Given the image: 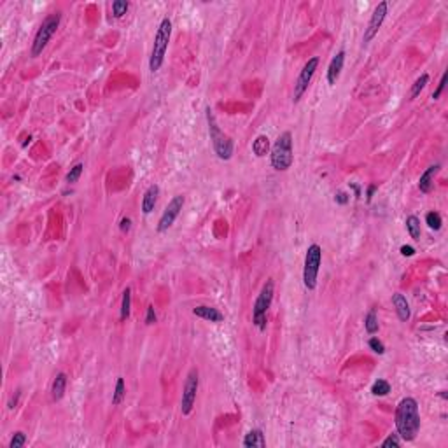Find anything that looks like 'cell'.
Returning a JSON list of instances; mask_svg holds the SVG:
<instances>
[{"instance_id": "cell-16", "label": "cell", "mask_w": 448, "mask_h": 448, "mask_svg": "<svg viewBox=\"0 0 448 448\" xmlns=\"http://www.w3.org/2000/svg\"><path fill=\"white\" fill-rule=\"evenodd\" d=\"M193 313H195L196 317H202L205 321H210V322H221L224 319L222 313L219 312L217 308H212V306H207V305H200L196 306V308H193Z\"/></svg>"}, {"instance_id": "cell-2", "label": "cell", "mask_w": 448, "mask_h": 448, "mask_svg": "<svg viewBox=\"0 0 448 448\" xmlns=\"http://www.w3.org/2000/svg\"><path fill=\"white\" fill-rule=\"evenodd\" d=\"M294 161V153H292V135L291 131H284L275 140L272 151H270V163L277 172H286L291 168Z\"/></svg>"}, {"instance_id": "cell-1", "label": "cell", "mask_w": 448, "mask_h": 448, "mask_svg": "<svg viewBox=\"0 0 448 448\" xmlns=\"http://www.w3.org/2000/svg\"><path fill=\"white\" fill-rule=\"evenodd\" d=\"M396 429L397 436L405 441H413L420 431L419 403L413 397H403L396 408Z\"/></svg>"}, {"instance_id": "cell-29", "label": "cell", "mask_w": 448, "mask_h": 448, "mask_svg": "<svg viewBox=\"0 0 448 448\" xmlns=\"http://www.w3.org/2000/svg\"><path fill=\"white\" fill-rule=\"evenodd\" d=\"M25 443H26V436L23 434L21 431H18V432H14L13 439H11V443H9V448H21Z\"/></svg>"}, {"instance_id": "cell-17", "label": "cell", "mask_w": 448, "mask_h": 448, "mask_svg": "<svg viewBox=\"0 0 448 448\" xmlns=\"http://www.w3.org/2000/svg\"><path fill=\"white\" fill-rule=\"evenodd\" d=\"M65 389H67V375L65 373H58L53 380L51 385V397L53 401H60L63 396H65Z\"/></svg>"}, {"instance_id": "cell-19", "label": "cell", "mask_w": 448, "mask_h": 448, "mask_svg": "<svg viewBox=\"0 0 448 448\" xmlns=\"http://www.w3.org/2000/svg\"><path fill=\"white\" fill-rule=\"evenodd\" d=\"M252 153L256 154L257 158H263L270 153V139L266 135L256 137V140L252 142Z\"/></svg>"}, {"instance_id": "cell-27", "label": "cell", "mask_w": 448, "mask_h": 448, "mask_svg": "<svg viewBox=\"0 0 448 448\" xmlns=\"http://www.w3.org/2000/svg\"><path fill=\"white\" fill-rule=\"evenodd\" d=\"M128 9H130V2H126V0H116V2H112L114 18H123Z\"/></svg>"}, {"instance_id": "cell-3", "label": "cell", "mask_w": 448, "mask_h": 448, "mask_svg": "<svg viewBox=\"0 0 448 448\" xmlns=\"http://www.w3.org/2000/svg\"><path fill=\"white\" fill-rule=\"evenodd\" d=\"M170 35H172V21H170V18H163L158 26V32L153 44V53H151V58H149V70L153 72V74L158 72L159 68H161L163 62H165Z\"/></svg>"}, {"instance_id": "cell-9", "label": "cell", "mask_w": 448, "mask_h": 448, "mask_svg": "<svg viewBox=\"0 0 448 448\" xmlns=\"http://www.w3.org/2000/svg\"><path fill=\"white\" fill-rule=\"evenodd\" d=\"M184 196L182 195H177V196H173L172 200H170V203L166 205V208L165 210H163V214H161V217H159V221H158V233H165V231H168L170 228L173 226V222H175V219L179 217V214H181V210H182V207H184Z\"/></svg>"}, {"instance_id": "cell-31", "label": "cell", "mask_w": 448, "mask_h": 448, "mask_svg": "<svg viewBox=\"0 0 448 448\" xmlns=\"http://www.w3.org/2000/svg\"><path fill=\"white\" fill-rule=\"evenodd\" d=\"M399 445H401V439H399V436H397V434H390L389 438H385V439H383V443H382L383 448H390V446L397 448Z\"/></svg>"}, {"instance_id": "cell-37", "label": "cell", "mask_w": 448, "mask_h": 448, "mask_svg": "<svg viewBox=\"0 0 448 448\" xmlns=\"http://www.w3.org/2000/svg\"><path fill=\"white\" fill-rule=\"evenodd\" d=\"M377 191V186H370V188H368V202H371V198H373V193Z\"/></svg>"}, {"instance_id": "cell-33", "label": "cell", "mask_w": 448, "mask_h": 448, "mask_svg": "<svg viewBox=\"0 0 448 448\" xmlns=\"http://www.w3.org/2000/svg\"><path fill=\"white\" fill-rule=\"evenodd\" d=\"M445 82H446V74H443L441 75V81H439V84H438V88H436V91L432 93V100H438V98H439L441 91L445 89Z\"/></svg>"}, {"instance_id": "cell-36", "label": "cell", "mask_w": 448, "mask_h": 448, "mask_svg": "<svg viewBox=\"0 0 448 448\" xmlns=\"http://www.w3.org/2000/svg\"><path fill=\"white\" fill-rule=\"evenodd\" d=\"M401 254H403V256L412 257L413 254H415V249H413V247H410V245H403V247H401Z\"/></svg>"}, {"instance_id": "cell-35", "label": "cell", "mask_w": 448, "mask_h": 448, "mask_svg": "<svg viewBox=\"0 0 448 448\" xmlns=\"http://www.w3.org/2000/svg\"><path fill=\"white\" fill-rule=\"evenodd\" d=\"M335 200H336V203H340V205H345V203H348V195L347 193H343V191H340V193H336V196H335Z\"/></svg>"}, {"instance_id": "cell-15", "label": "cell", "mask_w": 448, "mask_h": 448, "mask_svg": "<svg viewBox=\"0 0 448 448\" xmlns=\"http://www.w3.org/2000/svg\"><path fill=\"white\" fill-rule=\"evenodd\" d=\"M392 305L396 306V313H397V317H399V321H403V322L410 321V317H412V310H410V305L403 294H399V292L394 294Z\"/></svg>"}, {"instance_id": "cell-7", "label": "cell", "mask_w": 448, "mask_h": 448, "mask_svg": "<svg viewBox=\"0 0 448 448\" xmlns=\"http://www.w3.org/2000/svg\"><path fill=\"white\" fill-rule=\"evenodd\" d=\"M60 20H62V14L53 13V14H49V16L42 21V25L39 26V30H37L35 37H33V42H32V56L33 58L39 56L46 49V46H48V42L51 40V37L55 35L56 30H58Z\"/></svg>"}, {"instance_id": "cell-26", "label": "cell", "mask_w": 448, "mask_h": 448, "mask_svg": "<svg viewBox=\"0 0 448 448\" xmlns=\"http://www.w3.org/2000/svg\"><path fill=\"white\" fill-rule=\"evenodd\" d=\"M427 82H429V75H427V74H422V75H420V77L415 81V84L412 86V93H410V98H412V100H413V98L419 97L420 91L426 88Z\"/></svg>"}, {"instance_id": "cell-4", "label": "cell", "mask_w": 448, "mask_h": 448, "mask_svg": "<svg viewBox=\"0 0 448 448\" xmlns=\"http://www.w3.org/2000/svg\"><path fill=\"white\" fill-rule=\"evenodd\" d=\"M207 123H208V133H210V140H212V146H214V151L217 154L219 159H230L233 156V140L230 139L224 131L219 128L217 121H215V116L212 112L210 107H207Z\"/></svg>"}, {"instance_id": "cell-34", "label": "cell", "mask_w": 448, "mask_h": 448, "mask_svg": "<svg viewBox=\"0 0 448 448\" xmlns=\"http://www.w3.org/2000/svg\"><path fill=\"white\" fill-rule=\"evenodd\" d=\"M119 230L123 231V233H128V231L131 230V219L130 217H123V219H121Z\"/></svg>"}, {"instance_id": "cell-25", "label": "cell", "mask_w": 448, "mask_h": 448, "mask_svg": "<svg viewBox=\"0 0 448 448\" xmlns=\"http://www.w3.org/2000/svg\"><path fill=\"white\" fill-rule=\"evenodd\" d=\"M426 222H427V226L431 228V230H434V231H439L441 230V224H443V219H441V215L438 214V212H427V215H426Z\"/></svg>"}, {"instance_id": "cell-10", "label": "cell", "mask_w": 448, "mask_h": 448, "mask_svg": "<svg viewBox=\"0 0 448 448\" xmlns=\"http://www.w3.org/2000/svg\"><path fill=\"white\" fill-rule=\"evenodd\" d=\"M319 67V58L317 56H313V58H310L308 62L305 63V67L301 68V72H299L298 79H296V84H294V97H292V100L299 102L301 100V97L305 95V91L308 89L310 82H312V77L315 74V70H317Z\"/></svg>"}, {"instance_id": "cell-24", "label": "cell", "mask_w": 448, "mask_h": 448, "mask_svg": "<svg viewBox=\"0 0 448 448\" xmlns=\"http://www.w3.org/2000/svg\"><path fill=\"white\" fill-rule=\"evenodd\" d=\"M390 392V383L387 380H377L373 383V387H371V394L373 396H387V394Z\"/></svg>"}, {"instance_id": "cell-30", "label": "cell", "mask_w": 448, "mask_h": 448, "mask_svg": "<svg viewBox=\"0 0 448 448\" xmlns=\"http://www.w3.org/2000/svg\"><path fill=\"white\" fill-rule=\"evenodd\" d=\"M368 345H370V348L375 352V354H378V355L385 354V345H383L382 341L378 340V338H371L370 343H368Z\"/></svg>"}, {"instance_id": "cell-5", "label": "cell", "mask_w": 448, "mask_h": 448, "mask_svg": "<svg viewBox=\"0 0 448 448\" xmlns=\"http://www.w3.org/2000/svg\"><path fill=\"white\" fill-rule=\"evenodd\" d=\"M273 294H275V284H273L272 279H268L252 306V322L259 331L266 329V322H268L266 313H268V308L272 306Z\"/></svg>"}, {"instance_id": "cell-14", "label": "cell", "mask_w": 448, "mask_h": 448, "mask_svg": "<svg viewBox=\"0 0 448 448\" xmlns=\"http://www.w3.org/2000/svg\"><path fill=\"white\" fill-rule=\"evenodd\" d=\"M439 168H441V165H439V163H436V165L429 166L426 172L420 175V179H419V189H420V191H422V193L431 191L432 182H434V177H436V173L439 172Z\"/></svg>"}, {"instance_id": "cell-21", "label": "cell", "mask_w": 448, "mask_h": 448, "mask_svg": "<svg viewBox=\"0 0 448 448\" xmlns=\"http://www.w3.org/2000/svg\"><path fill=\"white\" fill-rule=\"evenodd\" d=\"M406 230L413 240H420V221L417 215H408L406 217Z\"/></svg>"}, {"instance_id": "cell-12", "label": "cell", "mask_w": 448, "mask_h": 448, "mask_svg": "<svg viewBox=\"0 0 448 448\" xmlns=\"http://www.w3.org/2000/svg\"><path fill=\"white\" fill-rule=\"evenodd\" d=\"M343 63H345V51H338L336 56L331 60L328 67V82L331 86L336 84L338 77H340L341 70H343Z\"/></svg>"}, {"instance_id": "cell-23", "label": "cell", "mask_w": 448, "mask_h": 448, "mask_svg": "<svg viewBox=\"0 0 448 448\" xmlns=\"http://www.w3.org/2000/svg\"><path fill=\"white\" fill-rule=\"evenodd\" d=\"M126 396V387H124V380L123 378H117L116 382V389H114L112 394V405H121V401Z\"/></svg>"}, {"instance_id": "cell-13", "label": "cell", "mask_w": 448, "mask_h": 448, "mask_svg": "<svg viewBox=\"0 0 448 448\" xmlns=\"http://www.w3.org/2000/svg\"><path fill=\"white\" fill-rule=\"evenodd\" d=\"M158 196H159V188L156 184L149 186V188L146 189V193H144V198H142V212L146 215H149L151 212L154 210L156 202H158Z\"/></svg>"}, {"instance_id": "cell-18", "label": "cell", "mask_w": 448, "mask_h": 448, "mask_svg": "<svg viewBox=\"0 0 448 448\" xmlns=\"http://www.w3.org/2000/svg\"><path fill=\"white\" fill-rule=\"evenodd\" d=\"M244 446L245 448H263L266 446V441H264V434L259 431V429H252V431H249L245 434L244 438Z\"/></svg>"}, {"instance_id": "cell-28", "label": "cell", "mask_w": 448, "mask_h": 448, "mask_svg": "<svg viewBox=\"0 0 448 448\" xmlns=\"http://www.w3.org/2000/svg\"><path fill=\"white\" fill-rule=\"evenodd\" d=\"M82 168H84V165H82V163H77V165L72 166L70 172L67 173V182H68V184H74V182L79 181V177H81V173H82Z\"/></svg>"}, {"instance_id": "cell-20", "label": "cell", "mask_w": 448, "mask_h": 448, "mask_svg": "<svg viewBox=\"0 0 448 448\" xmlns=\"http://www.w3.org/2000/svg\"><path fill=\"white\" fill-rule=\"evenodd\" d=\"M130 308H131V289L130 287H126V289L123 291V299H121V321H126L128 317H130Z\"/></svg>"}, {"instance_id": "cell-8", "label": "cell", "mask_w": 448, "mask_h": 448, "mask_svg": "<svg viewBox=\"0 0 448 448\" xmlns=\"http://www.w3.org/2000/svg\"><path fill=\"white\" fill-rule=\"evenodd\" d=\"M198 385H200V373L196 368H193V370L189 371L188 378H186L184 390H182V399H181L182 415H189V413L193 412V406H195V401H196V392H198Z\"/></svg>"}, {"instance_id": "cell-11", "label": "cell", "mask_w": 448, "mask_h": 448, "mask_svg": "<svg viewBox=\"0 0 448 448\" xmlns=\"http://www.w3.org/2000/svg\"><path fill=\"white\" fill-rule=\"evenodd\" d=\"M387 11H389V2H387V0H383V2H380L377 7H375L373 14H371V18H370V23H368L366 30H364V37H363L364 44L371 42V40L375 39V35H377L378 30L382 28L383 21H385Z\"/></svg>"}, {"instance_id": "cell-22", "label": "cell", "mask_w": 448, "mask_h": 448, "mask_svg": "<svg viewBox=\"0 0 448 448\" xmlns=\"http://www.w3.org/2000/svg\"><path fill=\"white\" fill-rule=\"evenodd\" d=\"M364 328H366L368 335H375V333H378V317H377V312L375 310H370L368 312V315L364 317Z\"/></svg>"}, {"instance_id": "cell-6", "label": "cell", "mask_w": 448, "mask_h": 448, "mask_svg": "<svg viewBox=\"0 0 448 448\" xmlns=\"http://www.w3.org/2000/svg\"><path fill=\"white\" fill-rule=\"evenodd\" d=\"M322 263V249L321 245L312 244L306 249L305 254V266H303V284L308 291H313L317 287V277Z\"/></svg>"}, {"instance_id": "cell-32", "label": "cell", "mask_w": 448, "mask_h": 448, "mask_svg": "<svg viewBox=\"0 0 448 448\" xmlns=\"http://www.w3.org/2000/svg\"><path fill=\"white\" fill-rule=\"evenodd\" d=\"M154 322H156V312H154V306L149 305L147 306V313H146V324L151 326V324H154Z\"/></svg>"}]
</instances>
